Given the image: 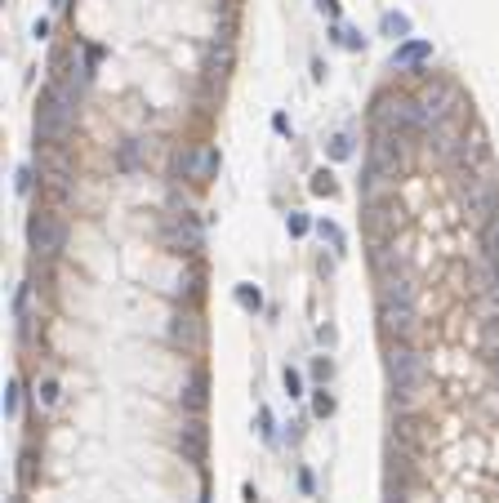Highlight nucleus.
<instances>
[{
	"label": "nucleus",
	"mask_w": 499,
	"mask_h": 503,
	"mask_svg": "<svg viewBox=\"0 0 499 503\" xmlns=\"http://www.w3.org/2000/svg\"><path fill=\"white\" fill-rule=\"evenodd\" d=\"M388 383L401 401H415L423 387H428V356L410 343H392L388 347Z\"/></svg>",
	"instance_id": "obj_1"
},
{
	"label": "nucleus",
	"mask_w": 499,
	"mask_h": 503,
	"mask_svg": "<svg viewBox=\"0 0 499 503\" xmlns=\"http://www.w3.org/2000/svg\"><path fill=\"white\" fill-rule=\"evenodd\" d=\"M72 120H76V94H72L63 81H54L50 89H45L41 116H36V138L54 143V138H63L72 129Z\"/></svg>",
	"instance_id": "obj_2"
},
{
	"label": "nucleus",
	"mask_w": 499,
	"mask_h": 503,
	"mask_svg": "<svg viewBox=\"0 0 499 503\" xmlns=\"http://www.w3.org/2000/svg\"><path fill=\"white\" fill-rule=\"evenodd\" d=\"M374 125L392 129V134H419V129H428V120H423L419 98H406V94H379V98H374Z\"/></svg>",
	"instance_id": "obj_3"
},
{
	"label": "nucleus",
	"mask_w": 499,
	"mask_h": 503,
	"mask_svg": "<svg viewBox=\"0 0 499 503\" xmlns=\"http://www.w3.org/2000/svg\"><path fill=\"white\" fill-rule=\"evenodd\" d=\"M27 241H32V250L41 254V259H54V254H63V245H67V223H63L59 214H32Z\"/></svg>",
	"instance_id": "obj_4"
},
{
	"label": "nucleus",
	"mask_w": 499,
	"mask_h": 503,
	"mask_svg": "<svg viewBox=\"0 0 499 503\" xmlns=\"http://www.w3.org/2000/svg\"><path fill=\"white\" fill-rule=\"evenodd\" d=\"M464 205H468V214H477L482 223H491V218L499 214V187H495V178L486 174V169L468 174V187H464Z\"/></svg>",
	"instance_id": "obj_5"
},
{
	"label": "nucleus",
	"mask_w": 499,
	"mask_h": 503,
	"mask_svg": "<svg viewBox=\"0 0 499 503\" xmlns=\"http://www.w3.org/2000/svg\"><path fill=\"white\" fill-rule=\"evenodd\" d=\"M379 321H383V334H388L392 343H406V339L415 334V325H419V312H415V303L379 299Z\"/></svg>",
	"instance_id": "obj_6"
},
{
	"label": "nucleus",
	"mask_w": 499,
	"mask_h": 503,
	"mask_svg": "<svg viewBox=\"0 0 499 503\" xmlns=\"http://www.w3.org/2000/svg\"><path fill=\"white\" fill-rule=\"evenodd\" d=\"M174 174L178 178H192V183H210L219 174V151L214 147H187L174 156Z\"/></svg>",
	"instance_id": "obj_7"
},
{
	"label": "nucleus",
	"mask_w": 499,
	"mask_h": 503,
	"mask_svg": "<svg viewBox=\"0 0 499 503\" xmlns=\"http://www.w3.org/2000/svg\"><path fill=\"white\" fill-rule=\"evenodd\" d=\"M419 107H423V120H428L432 129H437V125H446V120L455 116V85H446V81H432L428 89H423Z\"/></svg>",
	"instance_id": "obj_8"
},
{
	"label": "nucleus",
	"mask_w": 499,
	"mask_h": 503,
	"mask_svg": "<svg viewBox=\"0 0 499 503\" xmlns=\"http://www.w3.org/2000/svg\"><path fill=\"white\" fill-rule=\"evenodd\" d=\"M423 63H432V45L428 41H401L397 45V54H392V67H401V72H415V67H423Z\"/></svg>",
	"instance_id": "obj_9"
},
{
	"label": "nucleus",
	"mask_w": 499,
	"mask_h": 503,
	"mask_svg": "<svg viewBox=\"0 0 499 503\" xmlns=\"http://www.w3.org/2000/svg\"><path fill=\"white\" fill-rule=\"evenodd\" d=\"M174 241H178V250H183V254L201 250V227H196L192 214H178L174 218Z\"/></svg>",
	"instance_id": "obj_10"
},
{
	"label": "nucleus",
	"mask_w": 499,
	"mask_h": 503,
	"mask_svg": "<svg viewBox=\"0 0 499 503\" xmlns=\"http://www.w3.org/2000/svg\"><path fill=\"white\" fill-rule=\"evenodd\" d=\"M379 27H383V36H392V41H397V45H401V41H410V18L401 14V9H388Z\"/></svg>",
	"instance_id": "obj_11"
},
{
	"label": "nucleus",
	"mask_w": 499,
	"mask_h": 503,
	"mask_svg": "<svg viewBox=\"0 0 499 503\" xmlns=\"http://www.w3.org/2000/svg\"><path fill=\"white\" fill-rule=\"evenodd\" d=\"M482 254H486V263H499V214L491 223H482Z\"/></svg>",
	"instance_id": "obj_12"
},
{
	"label": "nucleus",
	"mask_w": 499,
	"mask_h": 503,
	"mask_svg": "<svg viewBox=\"0 0 499 503\" xmlns=\"http://www.w3.org/2000/svg\"><path fill=\"white\" fill-rule=\"evenodd\" d=\"M14 317H18V330H32V286H23L18 290V299H14Z\"/></svg>",
	"instance_id": "obj_13"
},
{
	"label": "nucleus",
	"mask_w": 499,
	"mask_h": 503,
	"mask_svg": "<svg viewBox=\"0 0 499 503\" xmlns=\"http://www.w3.org/2000/svg\"><path fill=\"white\" fill-rule=\"evenodd\" d=\"M237 303H241L246 312H259V308H263V290L250 286V281H241V286H237Z\"/></svg>",
	"instance_id": "obj_14"
},
{
	"label": "nucleus",
	"mask_w": 499,
	"mask_h": 503,
	"mask_svg": "<svg viewBox=\"0 0 499 503\" xmlns=\"http://www.w3.org/2000/svg\"><path fill=\"white\" fill-rule=\"evenodd\" d=\"M317 232H321V241H330V250H335V254H343V250H348L343 232H339L335 223H326V218H321V223H317Z\"/></svg>",
	"instance_id": "obj_15"
},
{
	"label": "nucleus",
	"mask_w": 499,
	"mask_h": 503,
	"mask_svg": "<svg viewBox=\"0 0 499 503\" xmlns=\"http://www.w3.org/2000/svg\"><path fill=\"white\" fill-rule=\"evenodd\" d=\"M308 187H312V196H335V178H330V169H317Z\"/></svg>",
	"instance_id": "obj_16"
},
{
	"label": "nucleus",
	"mask_w": 499,
	"mask_h": 503,
	"mask_svg": "<svg viewBox=\"0 0 499 503\" xmlns=\"http://www.w3.org/2000/svg\"><path fill=\"white\" fill-rule=\"evenodd\" d=\"M339 45H343V50H365V36L357 32V27H339Z\"/></svg>",
	"instance_id": "obj_17"
},
{
	"label": "nucleus",
	"mask_w": 499,
	"mask_h": 503,
	"mask_svg": "<svg viewBox=\"0 0 499 503\" xmlns=\"http://www.w3.org/2000/svg\"><path fill=\"white\" fill-rule=\"evenodd\" d=\"M348 156H352V138H348V134H335V138H330V160H348Z\"/></svg>",
	"instance_id": "obj_18"
},
{
	"label": "nucleus",
	"mask_w": 499,
	"mask_h": 503,
	"mask_svg": "<svg viewBox=\"0 0 499 503\" xmlns=\"http://www.w3.org/2000/svg\"><path fill=\"white\" fill-rule=\"evenodd\" d=\"M36 401H41V405H54V401H59V383H54V378H45V383L36 387Z\"/></svg>",
	"instance_id": "obj_19"
},
{
	"label": "nucleus",
	"mask_w": 499,
	"mask_h": 503,
	"mask_svg": "<svg viewBox=\"0 0 499 503\" xmlns=\"http://www.w3.org/2000/svg\"><path fill=\"white\" fill-rule=\"evenodd\" d=\"M98 58H103V45H85V76H94Z\"/></svg>",
	"instance_id": "obj_20"
},
{
	"label": "nucleus",
	"mask_w": 499,
	"mask_h": 503,
	"mask_svg": "<svg viewBox=\"0 0 499 503\" xmlns=\"http://www.w3.org/2000/svg\"><path fill=\"white\" fill-rule=\"evenodd\" d=\"M201 378H192V387H187V405H192V410H201V405H205V392H201Z\"/></svg>",
	"instance_id": "obj_21"
},
{
	"label": "nucleus",
	"mask_w": 499,
	"mask_h": 503,
	"mask_svg": "<svg viewBox=\"0 0 499 503\" xmlns=\"http://www.w3.org/2000/svg\"><path fill=\"white\" fill-rule=\"evenodd\" d=\"M138 165V143H125L120 147V169H134Z\"/></svg>",
	"instance_id": "obj_22"
},
{
	"label": "nucleus",
	"mask_w": 499,
	"mask_h": 503,
	"mask_svg": "<svg viewBox=\"0 0 499 503\" xmlns=\"http://www.w3.org/2000/svg\"><path fill=\"white\" fill-rule=\"evenodd\" d=\"M286 392L290 396H304V378H299V370H286Z\"/></svg>",
	"instance_id": "obj_23"
},
{
	"label": "nucleus",
	"mask_w": 499,
	"mask_h": 503,
	"mask_svg": "<svg viewBox=\"0 0 499 503\" xmlns=\"http://www.w3.org/2000/svg\"><path fill=\"white\" fill-rule=\"evenodd\" d=\"M312 410H317V414H321V419H326V414H335V396H326V392H317V401H312Z\"/></svg>",
	"instance_id": "obj_24"
},
{
	"label": "nucleus",
	"mask_w": 499,
	"mask_h": 503,
	"mask_svg": "<svg viewBox=\"0 0 499 503\" xmlns=\"http://www.w3.org/2000/svg\"><path fill=\"white\" fill-rule=\"evenodd\" d=\"M286 227H290V236H304V232H308V218H304V214H290Z\"/></svg>",
	"instance_id": "obj_25"
},
{
	"label": "nucleus",
	"mask_w": 499,
	"mask_h": 503,
	"mask_svg": "<svg viewBox=\"0 0 499 503\" xmlns=\"http://www.w3.org/2000/svg\"><path fill=\"white\" fill-rule=\"evenodd\" d=\"M5 414H9V419L18 414V383H9V392H5Z\"/></svg>",
	"instance_id": "obj_26"
},
{
	"label": "nucleus",
	"mask_w": 499,
	"mask_h": 503,
	"mask_svg": "<svg viewBox=\"0 0 499 503\" xmlns=\"http://www.w3.org/2000/svg\"><path fill=\"white\" fill-rule=\"evenodd\" d=\"M14 187H18V196H27V192H32V169H27V165L18 169V183H14Z\"/></svg>",
	"instance_id": "obj_27"
},
{
	"label": "nucleus",
	"mask_w": 499,
	"mask_h": 503,
	"mask_svg": "<svg viewBox=\"0 0 499 503\" xmlns=\"http://www.w3.org/2000/svg\"><path fill=\"white\" fill-rule=\"evenodd\" d=\"M259 432L272 441V414H268V410H259Z\"/></svg>",
	"instance_id": "obj_28"
},
{
	"label": "nucleus",
	"mask_w": 499,
	"mask_h": 503,
	"mask_svg": "<svg viewBox=\"0 0 499 503\" xmlns=\"http://www.w3.org/2000/svg\"><path fill=\"white\" fill-rule=\"evenodd\" d=\"M272 129H277V134H286V129H290V116H286V111H277V116H272Z\"/></svg>",
	"instance_id": "obj_29"
},
{
	"label": "nucleus",
	"mask_w": 499,
	"mask_h": 503,
	"mask_svg": "<svg viewBox=\"0 0 499 503\" xmlns=\"http://www.w3.org/2000/svg\"><path fill=\"white\" fill-rule=\"evenodd\" d=\"M32 36H36V41H45V36H50V23H45V18H36V27H32Z\"/></svg>",
	"instance_id": "obj_30"
},
{
	"label": "nucleus",
	"mask_w": 499,
	"mask_h": 503,
	"mask_svg": "<svg viewBox=\"0 0 499 503\" xmlns=\"http://www.w3.org/2000/svg\"><path fill=\"white\" fill-rule=\"evenodd\" d=\"M317 9H321V14H330V18H335V14H339V0H317Z\"/></svg>",
	"instance_id": "obj_31"
},
{
	"label": "nucleus",
	"mask_w": 499,
	"mask_h": 503,
	"mask_svg": "<svg viewBox=\"0 0 499 503\" xmlns=\"http://www.w3.org/2000/svg\"><path fill=\"white\" fill-rule=\"evenodd\" d=\"M491 361H495V383H499V352H495V356H491Z\"/></svg>",
	"instance_id": "obj_32"
},
{
	"label": "nucleus",
	"mask_w": 499,
	"mask_h": 503,
	"mask_svg": "<svg viewBox=\"0 0 499 503\" xmlns=\"http://www.w3.org/2000/svg\"><path fill=\"white\" fill-rule=\"evenodd\" d=\"M50 5H54V9H59V5H63V0H50Z\"/></svg>",
	"instance_id": "obj_33"
}]
</instances>
